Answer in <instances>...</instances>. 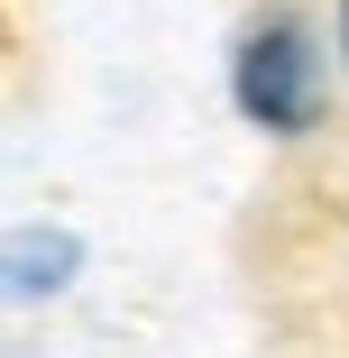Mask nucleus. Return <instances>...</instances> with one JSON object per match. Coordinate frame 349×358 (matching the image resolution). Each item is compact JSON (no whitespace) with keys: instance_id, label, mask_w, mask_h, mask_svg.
<instances>
[{"instance_id":"2","label":"nucleus","mask_w":349,"mask_h":358,"mask_svg":"<svg viewBox=\"0 0 349 358\" xmlns=\"http://www.w3.org/2000/svg\"><path fill=\"white\" fill-rule=\"evenodd\" d=\"M64 266H74V239H46V248L19 239V248H10V285H19V294H55Z\"/></svg>"},{"instance_id":"1","label":"nucleus","mask_w":349,"mask_h":358,"mask_svg":"<svg viewBox=\"0 0 349 358\" xmlns=\"http://www.w3.org/2000/svg\"><path fill=\"white\" fill-rule=\"evenodd\" d=\"M230 92L239 110L266 129V138H294L322 120V64H313V37L304 19H257L239 37V64H230Z\"/></svg>"},{"instance_id":"3","label":"nucleus","mask_w":349,"mask_h":358,"mask_svg":"<svg viewBox=\"0 0 349 358\" xmlns=\"http://www.w3.org/2000/svg\"><path fill=\"white\" fill-rule=\"evenodd\" d=\"M340 37H349V0H340Z\"/></svg>"}]
</instances>
